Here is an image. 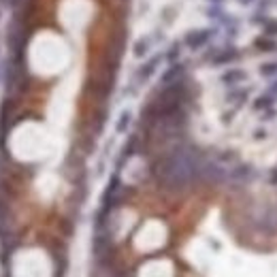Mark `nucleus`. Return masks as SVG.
Returning <instances> with one entry per match:
<instances>
[{"label": "nucleus", "mask_w": 277, "mask_h": 277, "mask_svg": "<svg viewBox=\"0 0 277 277\" xmlns=\"http://www.w3.org/2000/svg\"><path fill=\"white\" fill-rule=\"evenodd\" d=\"M198 169V160L190 150H175L160 166V179L169 188H184Z\"/></svg>", "instance_id": "1"}, {"label": "nucleus", "mask_w": 277, "mask_h": 277, "mask_svg": "<svg viewBox=\"0 0 277 277\" xmlns=\"http://www.w3.org/2000/svg\"><path fill=\"white\" fill-rule=\"evenodd\" d=\"M205 38H207V32H192V34H188V45L198 47V45H203L201 41H205Z\"/></svg>", "instance_id": "2"}, {"label": "nucleus", "mask_w": 277, "mask_h": 277, "mask_svg": "<svg viewBox=\"0 0 277 277\" xmlns=\"http://www.w3.org/2000/svg\"><path fill=\"white\" fill-rule=\"evenodd\" d=\"M128 122H130V113H122V118H120V122H118V130L120 132H124L126 130V126H128Z\"/></svg>", "instance_id": "3"}, {"label": "nucleus", "mask_w": 277, "mask_h": 277, "mask_svg": "<svg viewBox=\"0 0 277 277\" xmlns=\"http://www.w3.org/2000/svg\"><path fill=\"white\" fill-rule=\"evenodd\" d=\"M145 51H147V41H143V38H141V41H139V45H137V47H134V54H137V56H143Z\"/></svg>", "instance_id": "4"}, {"label": "nucleus", "mask_w": 277, "mask_h": 277, "mask_svg": "<svg viewBox=\"0 0 277 277\" xmlns=\"http://www.w3.org/2000/svg\"><path fill=\"white\" fill-rule=\"evenodd\" d=\"M0 17H2V11H0Z\"/></svg>", "instance_id": "5"}]
</instances>
